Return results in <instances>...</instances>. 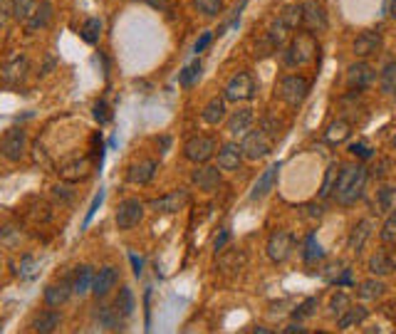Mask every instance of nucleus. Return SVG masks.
<instances>
[{"instance_id":"obj_1","label":"nucleus","mask_w":396,"mask_h":334,"mask_svg":"<svg viewBox=\"0 0 396 334\" xmlns=\"http://www.w3.org/2000/svg\"><path fill=\"white\" fill-rule=\"evenodd\" d=\"M366 179H369V171H366L364 164H352V166H342L340 176H337V186H334L332 196L337 198V203L349 208L364 196Z\"/></svg>"},{"instance_id":"obj_2","label":"nucleus","mask_w":396,"mask_h":334,"mask_svg":"<svg viewBox=\"0 0 396 334\" xmlns=\"http://www.w3.org/2000/svg\"><path fill=\"white\" fill-rule=\"evenodd\" d=\"M317 55V40H315V32H297L292 37L287 47L283 49V62L287 67H302L307 62H312Z\"/></svg>"},{"instance_id":"obj_3","label":"nucleus","mask_w":396,"mask_h":334,"mask_svg":"<svg viewBox=\"0 0 396 334\" xmlns=\"http://www.w3.org/2000/svg\"><path fill=\"white\" fill-rule=\"evenodd\" d=\"M255 89H258V85H255L253 74L238 72L228 80V85L223 89V97H226V102H235V104L238 102H250L255 97Z\"/></svg>"},{"instance_id":"obj_4","label":"nucleus","mask_w":396,"mask_h":334,"mask_svg":"<svg viewBox=\"0 0 396 334\" xmlns=\"http://www.w3.org/2000/svg\"><path fill=\"white\" fill-rule=\"evenodd\" d=\"M278 89H280V97H283L285 104L300 107L309 94V80L302 77V74H287V77L280 80Z\"/></svg>"},{"instance_id":"obj_5","label":"nucleus","mask_w":396,"mask_h":334,"mask_svg":"<svg viewBox=\"0 0 396 334\" xmlns=\"http://www.w3.org/2000/svg\"><path fill=\"white\" fill-rule=\"evenodd\" d=\"M241 151H243V159H250V161L265 159L272 151V139L263 129L248 131L241 142Z\"/></svg>"},{"instance_id":"obj_6","label":"nucleus","mask_w":396,"mask_h":334,"mask_svg":"<svg viewBox=\"0 0 396 334\" xmlns=\"http://www.w3.org/2000/svg\"><path fill=\"white\" fill-rule=\"evenodd\" d=\"M0 154L6 156L8 161L25 159V154H28V134H25L23 126H10V129L3 134Z\"/></svg>"},{"instance_id":"obj_7","label":"nucleus","mask_w":396,"mask_h":334,"mask_svg":"<svg viewBox=\"0 0 396 334\" xmlns=\"http://www.w3.org/2000/svg\"><path fill=\"white\" fill-rule=\"evenodd\" d=\"M216 148H218V144L213 136L198 134V136H191V139L184 144V156L188 161H193V164H206V161L213 159Z\"/></svg>"},{"instance_id":"obj_8","label":"nucleus","mask_w":396,"mask_h":334,"mask_svg":"<svg viewBox=\"0 0 396 334\" xmlns=\"http://www.w3.org/2000/svg\"><path fill=\"white\" fill-rule=\"evenodd\" d=\"M114 221H117V228L119 230L136 228V225L144 221V203L139 201V198H124L122 203L117 205Z\"/></svg>"},{"instance_id":"obj_9","label":"nucleus","mask_w":396,"mask_h":334,"mask_svg":"<svg viewBox=\"0 0 396 334\" xmlns=\"http://www.w3.org/2000/svg\"><path fill=\"white\" fill-rule=\"evenodd\" d=\"M267 258L275 263V265H280V263H285V260H290L292 250H295V238H292V233H287V230H275V233L267 238Z\"/></svg>"},{"instance_id":"obj_10","label":"nucleus","mask_w":396,"mask_h":334,"mask_svg":"<svg viewBox=\"0 0 396 334\" xmlns=\"http://www.w3.org/2000/svg\"><path fill=\"white\" fill-rule=\"evenodd\" d=\"M245 260L248 258L241 247H223L221 253H218L216 267L221 275H226V278H235V275L245 267Z\"/></svg>"},{"instance_id":"obj_11","label":"nucleus","mask_w":396,"mask_h":334,"mask_svg":"<svg viewBox=\"0 0 396 334\" xmlns=\"http://www.w3.org/2000/svg\"><path fill=\"white\" fill-rule=\"evenodd\" d=\"M382 35H379L377 30H364V32H359L357 37H354V43H352V52L357 57H362V60H366V57H374L382 52Z\"/></svg>"},{"instance_id":"obj_12","label":"nucleus","mask_w":396,"mask_h":334,"mask_svg":"<svg viewBox=\"0 0 396 334\" xmlns=\"http://www.w3.org/2000/svg\"><path fill=\"white\" fill-rule=\"evenodd\" d=\"M302 27L309 32H322L327 30V12L317 0H305L302 3Z\"/></svg>"},{"instance_id":"obj_13","label":"nucleus","mask_w":396,"mask_h":334,"mask_svg":"<svg viewBox=\"0 0 396 334\" xmlns=\"http://www.w3.org/2000/svg\"><path fill=\"white\" fill-rule=\"evenodd\" d=\"M89 171H92L89 159H85V156H74V159H67L60 166V179L67 181V183H80V181H85L87 176H89Z\"/></svg>"},{"instance_id":"obj_14","label":"nucleus","mask_w":396,"mask_h":334,"mask_svg":"<svg viewBox=\"0 0 396 334\" xmlns=\"http://www.w3.org/2000/svg\"><path fill=\"white\" fill-rule=\"evenodd\" d=\"M148 208L154 210V213H179L188 205V193L186 191H173L168 196H161V198H154V201H148Z\"/></svg>"},{"instance_id":"obj_15","label":"nucleus","mask_w":396,"mask_h":334,"mask_svg":"<svg viewBox=\"0 0 396 334\" xmlns=\"http://www.w3.org/2000/svg\"><path fill=\"white\" fill-rule=\"evenodd\" d=\"M371 82H374V69L366 62H357L346 69V85H349L352 92H362V89L371 87Z\"/></svg>"},{"instance_id":"obj_16","label":"nucleus","mask_w":396,"mask_h":334,"mask_svg":"<svg viewBox=\"0 0 396 334\" xmlns=\"http://www.w3.org/2000/svg\"><path fill=\"white\" fill-rule=\"evenodd\" d=\"M191 181L204 193H213V191H218V188H221V168L201 164V168H196V171H193Z\"/></svg>"},{"instance_id":"obj_17","label":"nucleus","mask_w":396,"mask_h":334,"mask_svg":"<svg viewBox=\"0 0 396 334\" xmlns=\"http://www.w3.org/2000/svg\"><path fill=\"white\" fill-rule=\"evenodd\" d=\"M28 69H30V62L25 60V57H12L10 62H6V65H3L0 77H3V82H6V85L18 87L20 82L28 77Z\"/></svg>"},{"instance_id":"obj_18","label":"nucleus","mask_w":396,"mask_h":334,"mask_svg":"<svg viewBox=\"0 0 396 334\" xmlns=\"http://www.w3.org/2000/svg\"><path fill=\"white\" fill-rule=\"evenodd\" d=\"M72 280L69 278H62L60 282H52L45 287V304L47 307H62L67 302L69 295H72Z\"/></svg>"},{"instance_id":"obj_19","label":"nucleus","mask_w":396,"mask_h":334,"mask_svg":"<svg viewBox=\"0 0 396 334\" xmlns=\"http://www.w3.org/2000/svg\"><path fill=\"white\" fill-rule=\"evenodd\" d=\"M241 164H243L241 144L228 142L218 148V168H221V171H238Z\"/></svg>"},{"instance_id":"obj_20","label":"nucleus","mask_w":396,"mask_h":334,"mask_svg":"<svg viewBox=\"0 0 396 334\" xmlns=\"http://www.w3.org/2000/svg\"><path fill=\"white\" fill-rule=\"evenodd\" d=\"M253 122H255V114L253 109H235L233 114L228 117V124H226V129L230 131V136H245L248 131L253 129Z\"/></svg>"},{"instance_id":"obj_21","label":"nucleus","mask_w":396,"mask_h":334,"mask_svg":"<svg viewBox=\"0 0 396 334\" xmlns=\"http://www.w3.org/2000/svg\"><path fill=\"white\" fill-rule=\"evenodd\" d=\"M156 168H159V164H156L154 159L136 161V164H131L129 166V171H126V181L134 186H146L148 181L154 179Z\"/></svg>"},{"instance_id":"obj_22","label":"nucleus","mask_w":396,"mask_h":334,"mask_svg":"<svg viewBox=\"0 0 396 334\" xmlns=\"http://www.w3.org/2000/svg\"><path fill=\"white\" fill-rule=\"evenodd\" d=\"M278 173H280V164H270L265 171L260 173V179L255 181L253 191H250V198L253 201H263L267 193L275 188V181H278Z\"/></svg>"},{"instance_id":"obj_23","label":"nucleus","mask_w":396,"mask_h":334,"mask_svg":"<svg viewBox=\"0 0 396 334\" xmlns=\"http://www.w3.org/2000/svg\"><path fill=\"white\" fill-rule=\"evenodd\" d=\"M117 282H119V270H117V267L107 265V267H102L97 275H94L92 292L97 297H107L111 290H114V287H117Z\"/></svg>"},{"instance_id":"obj_24","label":"nucleus","mask_w":396,"mask_h":334,"mask_svg":"<svg viewBox=\"0 0 396 334\" xmlns=\"http://www.w3.org/2000/svg\"><path fill=\"white\" fill-rule=\"evenodd\" d=\"M371 235V221L369 218H362L359 223H354V228L349 230V238H346V245H349V250L352 253H362L366 245V241H369Z\"/></svg>"},{"instance_id":"obj_25","label":"nucleus","mask_w":396,"mask_h":334,"mask_svg":"<svg viewBox=\"0 0 396 334\" xmlns=\"http://www.w3.org/2000/svg\"><path fill=\"white\" fill-rule=\"evenodd\" d=\"M60 322H62L60 312H57L55 307H50V309H43V312H37L35 320H32V329L40 334H50L60 327Z\"/></svg>"},{"instance_id":"obj_26","label":"nucleus","mask_w":396,"mask_h":334,"mask_svg":"<svg viewBox=\"0 0 396 334\" xmlns=\"http://www.w3.org/2000/svg\"><path fill=\"white\" fill-rule=\"evenodd\" d=\"M97 324L107 332H119L124 327V317L119 315L117 307H109V304H102L97 309Z\"/></svg>"},{"instance_id":"obj_27","label":"nucleus","mask_w":396,"mask_h":334,"mask_svg":"<svg viewBox=\"0 0 396 334\" xmlns=\"http://www.w3.org/2000/svg\"><path fill=\"white\" fill-rule=\"evenodd\" d=\"M349 136H352V124L346 119H334L327 126V131H324V142L337 146V144H344Z\"/></svg>"},{"instance_id":"obj_28","label":"nucleus","mask_w":396,"mask_h":334,"mask_svg":"<svg viewBox=\"0 0 396 334\" xmlns=\"http://www.w3.org/2000/svg\"><path fill=\"white\" fill-rule=\"evenodd\" d=\"M50 20H52V3H50V0H43V3L37 5L35 15H32L28 23H25V27H28V32L45 30V27L50 25Z\"/></svg>"},{"instance_id":"obj_29","label":"nucleus","mask_w":396,"mask_h":334,"mask_svg":"<svg viewBox=\"0 0 396 334\" xmlns=\"http://www.w3.org/2000/svg\"><path fill=\"white\" fill-rule=\"evenodd\" d=\"M394 270H396V263L391 260V255H386L384 250H379V253H374L369 258V272L374 278H386V275H391Z\"/></svg>"},{"instance_id":"obj_30","label":"nucleus","mask_w":396,"mask_h":334,"mask_svg":"<svg viewBox=\"0 0 396 334\" xmlns=\"http://www.w3.org/2000/svg\"><path fill=\"white\" fill-rule=\"evenodd\" d=\"M201 117H204L206 124L218 126V124L226 119V97H213V99H210L208 104L204 107V111H201Z\"/></svg>"},{"instance_id":"obj_31","label":"nucleus","mask_w":396,"mask_h":334,"mask_svg":"<svg viewBox=\"0 0 396 334\" xmlns=\"http://www.w3.org/2000/svg\"><path fill=\"white\" fill-rule=\"evenodd\" d=\"M92 285H94V270L89 265H80L77 272H74V280H72V290L74 295H87L92 292Z\"/></svg>"},{"instance_id":"obj_32","label":"nucleus","mask_w":396,"mask_h":334,"mask_svg":"<svg viewBox=\"0 0 396 334\" xmlns=\"http://www.w3.org/2000/svg\"><path fill=\"white\" fill-rule=\"evenodd\" d=\"M366 317H369V309L366 307H349L344 312V315L342 317H337V329H342V332H344V329H349V327H357V324H362V322L366 320Z\"/></svg>"},{"instance_id":"obj_33","label":"nucleus","mask_w":396,"mask_h":334,"mask_svg":"<svg viewBox=\"0 0 396 334\" xmlns=\"http://www.w3.org/2000/svg\"><path fill=\"white\" fill-rule=\"evenodd\" d=\"M290 27H287V25L283 23V20H275V23L270 25V27H267V32H265V37L267 40H270V45L275 49H283L285 45H287V37H290Z\"/></svg>"},{"instance_id":"obj_34","label":"nucleus","mask_w":396,"mask_h":334,"mask_svg":"<svg viewBox=\"0 0 396 334\" xmlns=\"http://www.w3.org/2000/svg\"><path fill=\"white\" fill-rule=\"evenodd\" d=\"M40 0H10V8H12V18L18 23H28V20L35 15Z\"/></svg>"},{"instance_id":"obj_35","label":"nucleus","mask_w":396,"mask_h":334,"mask_svg":"<svg viewBox=\"0 0 396 334\" xmlns=\"http://www.w3.org/2000/svg\"><path fill=\"white\" fill-rule=\"evenodd\" d=\"M322 258H324V250H322L320 241H317V235L309 233L307 241H305V247H302V260L307 263V265H317Z\"/></svg>"},{"instance_id":"obj_36","label":"nucleus","mask_w":396,"mask_h":334,"mask_svg":"<svg viewBox=\"0 0 396 334\" xmlns=\"http://www.w3.org/2000/svg\"><path fill=\"white\" fill-rule=\"evenodd\" d=\"M280 20H283L290 30H300V27H302V3H290V5H285L283 12H280Z\"/></svg>"},{"instance_id":"obj_37","label":"nucleus","mask_w":396,"mask_h":334,"mask_svg":"<svg viewBox=\"0 0 396 334\" xmlns=\"http://www.w3.org/2000/svg\"><path fill=\"white\" fill-rule=\"evenodd\" d=\"M384 292H386V285H384L379 278H371V280H366V282L359 285L357 295L362 297V300H379V297H384Z\"/></svg>"},{"instance_id":"obj_38","label":"nucleus","mask_w":396,"mask_h":334,"mask_svg":"<svg viewBox=\"0 0 396 334\" xmlns=\"http://www.w3.org/2000/svg\"><path fill=\"white\" fill-rule=\"evenodd\" d=\"M80 37L87 45H97L102 37V20L99 18H87L85 25L80 27Z\"/></svg>"},{"instance_id":"obj_39","label":"nucleus","mask_w":396,"mask_h":334,"mask_svg":"<svg viewBox=\"0 0 396 334\" xmlns=\"http://www.w3.org/2000/svg\"><path fill=\"white\" fill-rule=\"evenodd\" d=\"M379 85H382V92L396 97V60L386 62L382 69V77H379Z\"/></svg>"},{"instance_id":"obj_40","label":"nucleus","mask_w":396,"mask_h":334,"mask_svg":"<svg viewBox=\"0 0 396 334\" xmlns=\"http://www.w3.org/2000/svg\"><path fill=\"white\" fill-rule=\"evenodd\" d=\"M114 307L119 309V315H122L124 320L134 315V307H136L134 292H131L129 287H122V290H119V295H117V300H114Z\"/></svg>"},{"instance_id":"obj_41","label":"nucleus","mask_w":396,"mask_h":334,"mask_svg":"<svg viewBox=\"0 0 396 334\" xmlns=\"http://www.w3.org/2000/svg\"><path fill=\"white\" fill-rule=\"evenodd\" d=\"M260 129L265 131V134L270 136L272 142H275V139H278V136L283 134V122L278 119V114L267 111V114H263V119H260Z\"/></svg>"},{"instance_id":"obj_42","label":"nucleus","mask_w":396,"mask_h":334,"mask_svg":"<svg viewBox=\"0 0 396 334\" xmlns=\"http://www.w3.org/2000/svg\"><path fill=\"white\" fill-rule=\"evenodd\" d=\"M340 168L337 164H329L327 173H324V181H322V188H320V198H329L334 193V186H337V176H340Z\"/></svg>"},{"instance_id":"obj_43","label":"nucleus","mask_w":396,"mask_h":334,"mask_svg":"<svg viewBox=\"0 0 396 334\" xmlns=\"http://www.w3.org/2000/svg\"><path fill=\"white\" fill-rule=\"evenodd\" d=\"M349 307H352V297L346 295V292H337L329 300V315L332 317H342Z\"/></svg>"},{"instance_id":"obj_44","label":"nucleus","mask_w":396,"mask_h":334,"mask_svg":"<svg viewBox=\"0 0 396 334\" xmlns=\"http://www.w3.org/2000/svg\"><path fill=\"white\" fill-rule=\"evenodd\" d=\"M394 196H396V188L394 186H382L377 191V208L382 213H389L394 208Z\"/></svg>"},{"instance_id":"obj_45","label":"nucleus","mask_w":396,"mask_h":334,"mask_svg":"<svg viewBox=\"0 0 396 334\" xmlns=\"http://www.w3.org/2000/svg\"><path fill=\"white\" fill-rule=\"evenodd\" d=\"M198 77H201V62H191V65H186L184 69H181L179 74V85L181 87H193L198 82Z\"/></svg>"},{"instance_id":"obj_46","label":"nucleus","mask_w":396,"mask_h":334,"mask_svg":"<svg viewBox=\"0 0 396 334\" xmlns=\"http://www.w3.org/2000/svg\"><path fill=\"white\" fill-rule=\"evenodd\" d=\"M382 243L384 245H396V210H389V216L382 225Z\"/></svg>"},{"instance_id":"obj_47","label":"nucleus","mask_w":396,"mask_h":334,"mask_svg":"<svg viewBox=\"0 0 396 334\" xmlns=\"http://www.w3.org/2000/svg\"><path fill=\"white\" fill-rule=\"evenodd\" d=\"M193 5H196V10H201L206 15V18H218L223 12V0H193Z\"/></svg>"},{"instance_id":"obj_48","label":"nucleus","mask_w":396,"mask_h":334,"mask_svg":"<svg viewBox=\"0 0 396 334\" xmlns=\"http://www.w3.org/2000/svg\"><path fill=\"white\" fill-rule=\"evenodd\" d=\"M317 309V297H307L305 302H300L295 309H292V317L295 320H305V317H312Z\"/></svg>"},{"instance_id":"obj_49","label":"nucleus","mask_w":396,"mask_h":334,"mask_svg":"<svg viewBox=\"0 0 396 334\" xmlns=\"http://www.w3.org/2000/svg\"><path fill=\"white\" fill-rule=\"evenodd\" d=\"M18 275L25 280H32L37 275V267H35V258L32 255H23L20 258V265H18Z\"/></svg>"},{"instance_id":"obj_50","label":"nucleus","mask_w":396,"mask_h":334,"mask_svg":"<svg viewBox=\"0 0 396 334\" xmlns=\"http://www.w3.org/2000/svg\"><path fill=\"white\" fill-rule=\"evenodd\" d=\"M94 119H97L99 124H107L111 119L109 107H107V102H102V99H99L97 104H94Z\"/></svg>"},{"instance_id":"obj_51","label":"nucleus","mask_w":396,"mask_h":334,"mask_svg":"<svg viewBox=\"0 0 396 334\" xmlns=\"http://www.w3.org/2000/svg\"><path fill=\"white\" fill-rule=\"evenodd\" d=\"M349 154L352 156H359V159H371V156H374V151H371L369 146H366V144H362V142H357V144H352V146H349Z\"/></svg>"},{"instance_id":"obj_52","label":"nucleus","mask_w":396,"mask_h":334,"mask_svg":"<svg viewBox=\"0 0 396 334\" xmlns=\"http://www.w3.org/2000/svg\"><path fill=\"white\" fill-rule=\"evenodd\" d=\"M12 18V8L10 0H0V27H6V23Z\"/></svg>"},{"instance_id":"obj_53","label":"nucleus","mask_w":396,"mask_h":334,"mask_svg":"<svg viewBox=\"0 0 396 334\" xmlns=\"http://www.w3.org/2000/svg\"><path fill=\"white\" fill-rule=\"evenodd\" d=\"M102 201H104V191H99L97 196H94L92 208H89V213H87V218H85V225H89V221H92V216H94V213H97L99 205H102Z\"/></svg>"},{"instance_id":"obj_54","label":"nucleus","mask_w":396,"mask_h":334,"mask_svg":"<svg viewBox=\"0 0 396 334\" xmlns=\"http://www.w3.org/2000/svg\"><path fill=\"white\" fill-rule=\"evenodd\" d=\"M210 40H213V35H210V32H204V35L196 40V45H193V52H196V55L198 52H204V49L210 45Z\"/></svg>"},{"instance_id":"obj_55","label":"nucleus","mask_w":396,"mask_h":334,"mask_svg":"<svg viewBox=\"0 0 396 334\" xmlns=\"http://www.w3.org/2000/svg\"><path fill=\"white\" fill-rule=\"evenodd\" d=\"M129 260H131V265H134V275L139 278V275L144 272V260L139 258L136 253H129Z\"/></svg>"},{"instance_id":"obj_56","label":"nucleus","mask_w":396,"mask_h":334,"mask_svg":"<svg viewBox=\"0 0 396 334\" xmlns=\"http://www.w3.org/2000/svg\"><path fill=\"white\" fill-rule=\"evenodd\" d=\"M139 3H146V5H151L154 10H166L168 8V0H139Z\"/></svg>"},{"instance_id":"obj_57","label":"nucleus","mask_w":396,"mask_h":334,"mask_svg":"<svg viewBox=\"0 0 396 334\" xmlns=\"http://www.w3.org/2000/svg\"><path fill=\"white\" fill-rule=\"evenodd\" d=\"M228 238H230V233H228V230H223V233L218 235V238H216V253H221L223 247H226V243H228Z\"/></svg>"},{"instance_id":"obj_58","label":"nucleus","mask_w":396,"mask_h":334,"mask_svg":"<svg viewBox=\"0 0 396 334\" xmlns=\"http://www.w3.org/2000/svg\"><path fill=\"white\" fill-rule=\"evenodd\" d=\"M305 334V332H307V329H305L302 327V324H300V322H292V324H290V327H285V334Z\"/></svg>"},{"instance_id":"obj_59","label":"nucleus","mask_w":396,"mask_h":334,"mask_svg":"<svg viewBox=\"0 0 396 334\" xmlns=\"http://www.w3.org/2000/svg\"><path fill=\"white\" fill-rule=\"evenodd\" d=\"M305 208H307V213L312 218H320L322 213H324V208H322V205H315V203H309V205H305Z\"/></svg>"},{"instance_id":"obj_60","label":"nucleus","mask_w":396,"mask_h":334,"mask_svg":"<svg viewBox=\"0 0 396 334\" xmlns=\"http://www.w3.org/2000/svg\"><path fill=\"white\" fill-rule=\"evenodd\" d=\"M389 15L396 20V0H391V3H389Z\"/></svg>"},{"instance_id":"obj_61","label":"nucleus","mask_w":396,"mask_h":334,"mask_svg":"<svg viewBox=\"0 0 396 334\" xmlns=\"http://www.w3.org/2000/svg\"><path fill=\"white\" fill-rule=\"evenodd\" d=\"M391 144H394V148H396V136H394V142H391Z\"/></svg>"},{"instance_id":"obj_62","label":"nucleus","mask_w":396,"mask_h":334,"mask_svg":"<svg viewBox=\"0 0 396 334\" xmlns=\"http://www.w3.org/2000/svg\"><path fill=\"white\" fill-rule=\"evenodd\" d=\"M0 270H3V263H0Z\"/></svg>"}]
</instances>
